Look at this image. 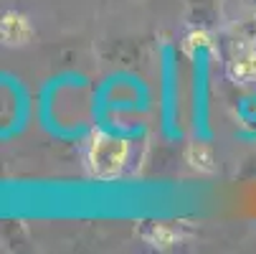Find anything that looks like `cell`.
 <instances>
[{"label": "cell", "instance_id": "3", "mask_svg": "<svg viewBox=\"0 0 256 254\" xmlns=\"http://www.w3.org/2000/svg\"><path fill=\"white\" fill-rule=\"evenodd\" d=\"M236 74L241 79H254L256 77V51H246L244 56L236 59Z\"/></svg>", "mask_w": 256, "mask_h": 254}, {"label": "cell", "instance_id": "1", "mask_svg": "<svg viewBox=\"0 0 256 254\" xmlns=\"http://www.w3.org/2000/svg\"><path fill=\"white\" fill-rule=\"evenodd\" d=\"M30 39V23L20 13H3L0 16V44L6 46H23Z\"/></svg>", "mask_w": 256, "mask_h": 254}, {"label": "cell", "instance_id": "2", "mask_svg": "<svg viewBox=\"0 0 256 254\" xmlns=\"http://www.w3.org/2000/svg\"><path fill=\"white\" fill-rule=\"evenodd\" d=\"M122 148L120 145V140H99L96 145H94V165L102 170V168H109V170H114V168H120V163H122V158H124V153L120 155L117 150Z\"/></svg>", "mask_w": 256, "mask_h": 254}]
</instances>
